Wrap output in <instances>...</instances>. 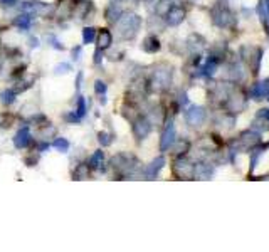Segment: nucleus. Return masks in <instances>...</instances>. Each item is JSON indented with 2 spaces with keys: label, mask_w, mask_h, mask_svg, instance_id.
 <instances>
[{
  "label": "nucleus",
  "mask_w": 269,
  "mask_h": 252,
  "mask_svg": "<svg viewBox=\"0 0 269 252\" xmlns=\"http://www.w3.org/2000/svg\"><path fill=\"white\" fill-rule=\"evenodd\" d=\"M116 27H118V34L121 35L123 39L130 41L134 35L138 34L141 27V17L136 16V14H123L119 17V20L116 22Z\"/></svg>",
  "instance_id": "f257e3e1"
},
{
  "label": "nucleus",
  "mask_w": 269,
  "mask_h": 252,
  "mask_svg": "<svg viewBox=\"0 0 269 252\" xmlns=\"http://www.w3.org/2000/svg\"><path fill=\"white\" fill-rule=\"evenodd\" d=\"M132 131L136 140H145L151 131V121L148 118H145V116H138L136 119H133Z\"/></svg>",
  "instance_id": "f03ea898"
},
{
  "label": "nucleus",
  "mask_w": 269,
  "mask_h": 252,
  "mask_svg": "<svg viewBox=\"0 0 269 252\" xmlns=\"http://www.w3.org/2000/svg\"><path fill=\"white\" fill-rule=\"evenodd\" d=\"M22 10L31 16H46L50 10L49 3L41 2V0H25L22 2Z\"/></svg>",
  "instance_id": "7ed1b4c3"
},
{
  "label": "nucleus",
  "mask_w": 269,
  "mask_h": 252,
  "mask_svg": "<svg viewBox=\"0 0 269 252\" xmlns=\"http://www.w3.org/2000/svg\"><path fill=\"white\" fill-rule=\"evenodd\" d=\"M31 143H32V134H31L29 126L20 128V130L16 133V136H14V147H16L17 150H25V148L31 147Z\"/></svg>",
  "instance_id": "20e7f679"
},
{
  "label": "nucleus",
  "mask_w": 269,
  "mask_h": 252,
  "mask_svg": "<svg viewBox=\"0 0 269 252\" xmlns=\"http://www.w3.org/2000/svg\"><path fill=\"white\" fill-rule=\"evenodd\" d=\"M175 143V126H173V123H168V125L165 126V130H163L162 133V140H160V150L162 151H167L172 145Z\"/></svg>",
  "instance_id": "39448f33"
},
{
  "label": "nucleus",
  "mask_w": 269,
  "mask_h": 252,
  "mask_svg": "<svg viewBox=\"0 0 269 252\" xmlns=\"http://www.w3.org/2000/svg\"><path fill=\"white\" fill-rule=\"evenodd\" d=\"M96 46L98 49H101L104 52V50H108L110 47L113 46V34L110 32V29H100L96 34Z\"/></svg>",
  "instance_id": "423d86ee"
},
{
  "label": "nucleus",
  "mask_w": 269,
  "mask_h": 252,
  "mask_svg": "<svg viewBox=\"0 0 269 252\" xmlns=\"http://www.w3.org/2000/svg\"><path fill=\"white\" fill-rule=\"evenodd\" d=\"M165 17L170 25H179L180 22L185 19V10L182 9L180 5H172L168 12L165 14Z\"/></svg>",
  "instance_id": "0eeeda50"
},
{
  "label": "nucleus",
  "mask_w": 269,
  "mask_h": 252,
  "mask_svg": "<svg viewBox=\"0 0 269 252\" xmlns=\"http://www.w3.org/2000/svg\"><path fill=\"white\" fill-rule=\"evenodd\" d=\"M121 16H123V10L116 2H111L110 5L106 7V10H104V19L110 22V24H116Z\"/></svg>",
  "instance_id": "6e6552de"
},
{
  "label": "nucleus",
  "mask_w": 269,
  "mask_h": 252,
  "mask_svg": "<svg viewBox=\"0 0 269 252\" xmlns=\"http://www.w3.org/2000/svg\"><path fill=\"white\" fill-rule=\"evenodd\" d=\"M163 165H165V158H163V156L155 158L153 162H151L150 165L147 167V170H145V177H147L148 180H153V178L158 175V171L163 168Z\"/></svg>",
  "instance_id": "1a4fd4ad"
},
{
  "label": "nucleus",
  "mask_w": 269,
  "mask_h": 252,
  "mask_svg": "<svg viewBox=\"0 0 269 252\" xmlns=\"http://www.w3.org/2000/svg\"><path fill=\"white\" fill-rule=\"evenodd\" d=\"M88 165L91 168H94V170H103V165H104V151L103 150H96V151L89 156Z\"/></svg>",
  "instance_id": "9d476101"
},
{
  "label": "nucleus",
  "mask_w": 269,
  "mask_h": 252,
  "mask_svg": "<svg viewBox=\"0 0 269 252\" xmlns=\"http://www.w3.org/2000/svg\"><path fill=\"white\" fill-rule=\"evenodd\" d=\"M72 177H74V180H88L91 177V167L88 163H79V165H76Z\"/></svg>",
  "instance_id": "9b49d317"
},
{
  "label": "nucleus",
  "mask_w": 269,
  "mask_h": 252,
  "mask_svg": "<svg viewBox=\"0 0 269 252\" xmlns=\"http://www.w3.org/2000/svg\"><path fill=\"white\" fill-rule=\"evenodd\" d=\"M141 49L145 50V52H150V54H153V52H157V50L160 49V41L155 35H148L147 39L143 41V46H141Z\"/></svg>",
  "instance_id": "f8f14e48"
},
{
  "label": "nucleus",
  "mask_w": 269,
  "mask_h": 252,
  "mask_svg": "<svg viewBox=\"0 0 269 252\" xmlns=\"http://www.w3.org/2000/svg\"><path fill=\"white\" fill-rule=\"evenodd\" d=\"M203 119V109L201 108H192L190 111H187V121L190 123V125H199Z\"/></svg>",
  "instance_id": "ddd939ff"
},
{
  "label": "nucleus",
  "mask_w": 269,
  "mask_h": 252,
  "mask_svg": "<svg viewBox=\"0 0 269 252\" xmlns=\"http://www.w3.org/2000/svg\"><path fill=\"white\" fill-rule=\"evenodd\" d=\"M14 24H16L19 29H31V25H32V16H31V14H27V12L20 14V16L16 17Z\"/></svg>",
  "instance_id": "4468645a"
},
{
  "label": "nucleus",
  "mask_w": 269,
  "mask_h": 252,
  "mask_svg": "<svg viewBox=\"0 0 269 252\" xmlns=\"http://www.w3.org/2000/svg\"><path fill=\"white\" fill-rule=\"evenodd\" d=\"M17 98V89H5L0 93V101L3 106H10Z\"/></svg>",
  "instance_id": "2eb2a0df"
},
{
  "label": "nucleus",
  "mask_w": 269,
  "mask_h": 252,
  "mask_svg": "<svg viewBox=\"0 0 269 252\" xmlns=\"http://www.w3.org/2000/svg\"><path fill=\"white\" fill-rule=\"evenodd\" d=\"M96 34H98V29L89 25V27L83 29V42L84 44H93L96 41Z\"/></svg>",
  "instance_id": "dca6fc26"
},
{
  "label": "nucleus",
  "mask_w": 269,
  "mask_h": 252,
  "mask_svg": "<svg viewBox=\"0 0 269 252\" xmlns=\"http://www.w3.org/2000/svg\"><path fill=\"white\" fill-rule=\"evenodd\" d=\"M86 111H88V104H86V100L83 96H78V108H76V111H74L78 121H81V119L84 118Z\"/></svg>",
  "instance_id": "f3484780"
},
{
  "label": "nucleus",
  "mask_w": 269,
  "mask_h": 252,
  "mask_svg": "<svg viewBox=\"0 0 269 252\" xmlns=\"http://www.w3.org/2000/svg\"><path fill=\"white\" fill-rule=\"evenodd\" d=\"M113 140H115V136H113L111 133H108V131H100V133H98V141H100V145L103 148L111 147Z\"/></svg>",
  "instance_id": "a211bd4d"
},
{
  "label": "nucleus",
  "mask_w": 269,
  "mask_h": 252,
  "mask_svg": "<svg viewBox=\"0 0 269 252\" xmlns=\"http://www.w3.org/2000/svg\"><path fill=\"white\" fill-rule=\"evenodd\" d=\"M50 147L56 148L57 151H61V153H67L71 145H69V141L66 140V138H56V140L50 143Z\"/></svg>",
  "instance_id": "6ab92c4d"
},
{
  "label": "nucleus",
  "mask_w": 269,
  "mask_h": 252,
  "mask_svg": "<svg viewBox=\"0 0 269 252\" xmlns=\"http://www.w3.org/2000/svg\"><path fill=\"white\" fill-rule=\"evenodd\" d=\"M106 91H108V84L103 81V79H96L94 81V93L98 96H106Z\"/></svg>",
  "instance_id": "aec40b11"
},
{
  "label": "nucleus",
  "mask_w": 269,
  "mask_h": 252,
  "mask_svg": "<svg viewBox=\"0 0 269 252\" xmlns=\"http://www.w3.org/2000/svg\"><path fill=\"white\" fill-rule=\"evenodd\" d=\"M71 64H67V63H63V64H57L56 66V69H54V72L56 74H66V72L71 71Z\"/></svg>",
  "instance_id": "412c9836"
},
{
  "label": "nucleus",
  "mask_w": 269,
  "mask_h": 252,
  "mask_svg": "<svg viewBox=\"0 0 269 252\" xmlns=\"http://www.w3.org/2000/svg\"><path fill=\"white\" fill-rule=\"evenodd\" d=\"M24 163L27 167H34L35 163H37V155H35V153H32L31 156H25L24 158Z\"/></svg>",
  "instance_id": "4be33fe9"
},
{
  "label": "nucleus",
  "mask_w": 269,
  "mask_h": 252,
  "mask_svg": "<svg viewBox=\"0 0 269 252\" xmlns=\"http://www.w3.org/2000/svg\"><path fill=\"white\" fill-rule=\"evenodd\" d=\"M19 3V0H0V5L2 7H14Z\"/></svg>",
  "instance_id": "5701e85b"
},
{
  "label": "nucleus",
  "mask_w": 269,
  "mask_h": 252,
  "mask_svg": "<svg viewBox=\"0 0 269 252\" xmlns=\"http://www.w3.org/2000/svg\"><path fill=\"white\" fill-rule=\"evenodd\" d=\"M101 57H103V50L101 49H96V52H94V64H101Z\"/></svg>",
  "instance_id": "b1692460"
},
{
  "label": "nucleus",
  "mask_w": 269,
  "mask_h": 252,
  "mask_svg": "<svg viewBox=\"0 0 269 252\" xmlns=\"http://www.w3.org/2000/svg\"><path fill=\"white\" fill-rule=\"evenodd\" d=\"M79 56H81V47H74V49H72V59L79 61Z\"/></svg>",
  "instance_id": "393cba45"
},
{
  "label": "nucleus",
  "mask_w": 269,
  "mask_h": 252,
  "mask_svg": "<svg viewBox=\"0 0 269 252\" xmlns=\"http://www.w3.org/2000/svg\"><path fill=\"white\" fill-rule=\"evenodd\" d=\"M31 47H39V39H31Z\"/></svg>",
  "instance_id": "a878e982"
},
{
  "label": "nucleus",
  "mask_w": 269,
  "mask_h": 252,
  "mask_svg": "<svg viewBox=\"0 0 269 252\" xmlns=\"http://www.w3.org/2000/svg\"><path fill=\"white\" fill-rule=\"evenodd\" d=\"M111 2H116V3H119V2H121V0H111Z\"/></svg>",
  "instance_id": "bb28decb"
}]
</instances>
